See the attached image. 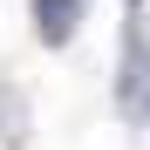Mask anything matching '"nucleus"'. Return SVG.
Returning a JSON list of instances; mask_svg holds the SVG:
<instances>
[{"mask_svg":"<svg viewBox=\"0 0 150 150\" xmlns=\"http://www.w3.org/2000/svg\"><path fill=\"white\" fill-rule=\"evenodd\" d=\"M75 14H82V0H34V34L48 48H62L75 34Z\"/></svg>","mask_w":150,"mask_h":150,"instance_id":"1","label":"nucleus"}]
</instances>
